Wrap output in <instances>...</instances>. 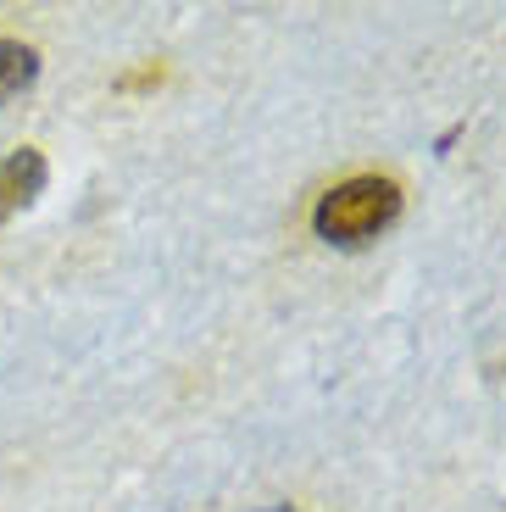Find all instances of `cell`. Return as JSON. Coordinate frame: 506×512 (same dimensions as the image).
Listing matches in <instances>:
<instances>
[{"label": "cell", "mask_w": 506, "mask_h": 512, "mask_svg": "<svg viewBox=\"0 0 506 512\" xmlns=\"http://www.w3.org/2000/svg\"><path fill=\"white\" fill-rule=\"evenodd\" d=\"M395 218H401V184L379 179V173H362V179L334 184V190L312 206V234L323 245H340V251H362V245H373Z\"/></svg>", "instance_id": "obj_1"}, {"label": "cell", "mask_w": 506, "mask_h": 512, "mask_svg": "<svg viewBox=\"0 0 506 512\" xmlns=\"http://www.w3.org/2000/svg\"><path fill=\"white\" fill-rule=\"evenodd\" d=\"M45 156L34 151V145H23V151H12L6 162H0V223L17 218L23 206L39 201V190H45Z\"/></svg>", "instance_id": "obj_2"}, {"label": "cell", "mask_w": 506, "mask_h": 512, "mask_svg": "<svg viewBox=\"0 0 506 512\" xmlns=\"http://www.w3.org/2000/svg\"><path fill=\"white\" fill-rule=\"evenodd\" d=\"M39 78V51L23 45V39H0V106L12 101V95L34 90Z\"/></svg>", "instance_id": "obj_3"}, {"label": "cell", "mask_w": 506, "mask_h": 512, "mask_svg": "<svg viewBox=\"0 0 506 512\" xmlns=\"http://www.w3.org/2000/svg\"><path fill=\"white\" fill-rule=\"evenodd\" d=\"M262 512H295V507H262Z\"/></svg>", "instance_id": "obj_4"}]
</instances>
